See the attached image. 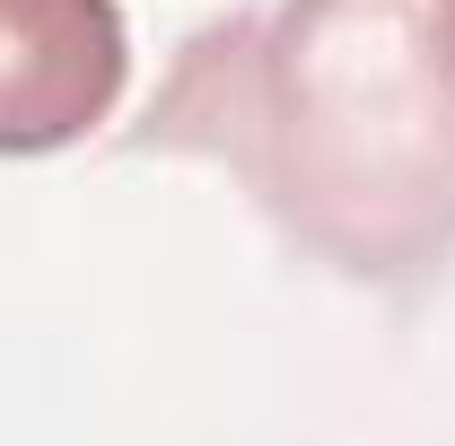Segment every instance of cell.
Here are the masks:
<instances>
[{"mask_svg":"<svg viewBox=\"0 0 455 446\" xmlns=\"http://www.w3.org/2000/svg\"><path fill=\"white\" fill-rule=\"evenodd\" d=\"M132 88V27L114 0H0V158L88 140Z\"/></svg>","mask_w":455,"mask_h":446,"instance_id":"obj_2","label":"cell"},{"mask_svg":"<svg viewBox=\"0 0 455 446\" xmlns=\"http://www.w3.org/2000/svg\"><path fill=\"white\" fill-rule=\"evenodd\" d=\"M149 140L245 175L350 280H429L455 254V0H272L193 36Z\"/></svg>","mask_w":455,"mask_h":446,"instance_id":"obj_1","label":"cell"}]
</instances>
